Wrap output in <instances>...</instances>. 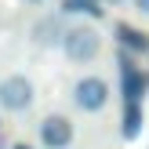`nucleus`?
Segmentation results:
<instances>
[{"label": "nucleus", "instance_id": "8", "mask_svg": "<svg viewBox=\"0 0 149 149\" xmlns=\"http://www.w3.org/2000/svg\"><path fill=\"white\" fill-rule=\"evenodd\" d=\"M33 36H36V44H40V47H51V44L65 40V33H62V26H58V18H44L40 26L33 29Z\"/></svg>", "mask_w": 149, "mask_h": 149}, {"label": "nucleus", "instance_id": "12", "mask_svg": "<svg viewBox=\"0 0 149 149\" xmlns=\"http://www.w3.org/2000/svg\"><path fill=\"white\" fill-rule=\"evenodd\" d=\"M29 4H40V0H29Z\"/></svg>", "mask_w": 149, "mask_h": 149}, {"label": "nucleus", "instance_id": "10", "mask_svg": "<svg viewBox=\"0 0 149 149\" xmlns=\"http://www.w3.org/2000/svg\"><path fill=\"white\" fill-rule=\"evenodd\" d=\"M135 7H138L142 15H149V0H135Z\"/></svg>", "mask_w": 149, "mask_h": 149}, {"label": "nucleus", "instance_id": "2", "mask_svg": "<svg viewBox=\"0 0 149 149\" xmlns=\"http://www.w3.org/2000/svg\"><path fill=\"white\" fill-rule=\"evenodd\" d=\"M73 102H77V109H84V113H98V109L109 102V84L102 77L77 80V84H73Z\"/></svg>", "mask_w": 149, "mask_h": 149}, {"label": "nucleus", "instance_id": "9", "mask_svg": "<svg viewBox=\"0 0 149 149\" xmlns=\"http://www.w3.org/2000/svg\"><path fill=\"white\" fill-rule=\"evenodd\" d=\"M62 11L65 15H91V18H98L102 15V0H62Z\"/></svg>", "mask_w": 149, "mask_h": 149}, {"label": "nucleus", "instance_id": "4", "mask_svg": "<svg viewBox=\"0 0 149 149\" xmlns=\"http://www.w3.org/2000/svg\"><path fill=\"white\" fill-rule=\"evenodd\" d=\"M40 142L47 146V149H65V146L73 142V124H69V116H62V113L44 116V120H40Z\"/></svg>", "mask_w": 149, "mask_h": 149}, {"label": "nucleus", "instance_id": "6", "mask_svg": "<svg viewBox=\"0 0 149 149\" xmlns=\"http://www.w3.org/2000/svg\"><path fill=\"white\" fill-rule=\"evenodd\" d=\"M116 36H120L124 51H135V55H146L149 51V36L138 33V29H131V26H116Z\"/></svg>", "mask_w": 149, "mask_h": 149}, {"label": "nucleus", "instance_id": "7", "mask_svg": "<svg viewBox=\"0 0 149 149\" xmlns=\"http://www.w3.org/2000/svg\"><path fill=\"white\" fill-rule=\"evenodd\" d=\"M142 120H146V116H142V102H127V106H124V127H120L127 142H131V138H138Z\"/></svg>", "mask_w": 149, "mask_h": 149}, {"label": "nucleus", "instance_id": "5", "mask_svg": "<svg viewBox=\"0 0 149 149\" xmlns=\"http://www.w3.org/2000/svg\"><path fill=\"white\" fill-rule=\"evenodd\" d=\"M120 87H124V98L127 102H142V95L149 87V77L131 62L127 55H120Z\"/></svg>", "mask_w": 149, "mask_h": 149}, {"label": "nucleus", "instance_id": "11", "mask_svg": "<svg viewBox=\"0 0 149 149\" xmlns=\"http://www.w3.org/2000/svg\"><path fill=\"white\" fill-rule=\"evenodd\" d=\"M11 149H33V146H26V142H18V146H11Z\"/></svg>", "mask_w": 149, "mask_h": 149}, {"label": "nucleus", "instance_id": "13", "mask_svg": "<svg viewBox=\"0 0 149 149\" xmlns=\"http://www.w3.org/2000/svg\"><path fill=\"white\" fill-rule=\"evenodd\" d=\"M0 149H4V138H0Z\"/></svg>", "mask_w": 149, "mask_h": 149}, {"label": "nucleus", "instance_id": "3", "mask_svg": "<svg viewBox=\"0 0 149 149\" xmlns=\"http://www.w3.org/2000/svg\"><path fill=\"white\" fill-rule=\"evenodd\" d=\"M0 106L7 113H22V109L33 106V84L26 77H7L0 80Z\"/></svg>", "mask_w": 149, "mask_h": 149}, {"label": "nucleus", "instance_id": "1", "mask_svg": "<svg viewBox=\"0 0 149 149\" xmlns=\"http://www.w3.org/2000/svg\"><path fill=\"white\" fill-rule=\"evenodd\" d=\"M102 47V36L95 33L91 26H77V29H65V40H62V51L69 62H91Z\"/></svg>", "mask_w": 149, "mask_h": 149}]
</instances>
